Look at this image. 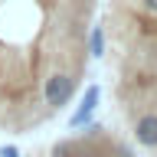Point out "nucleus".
I'll use <instances>...</instances> for the list:
<instances>
[{
  "label": "nucleus",
  "mask_w": 157,
  "mask_h": 157,
  "mask_svg": "<svg viewBox=\"0 0 157 157\" xmlns=\"http://www.w3.org/2000/svg\"><path fill=\"white\" fill-rule=\"evenodd\" d=\"M95 0H0V128L46 121L43 82L69 72L82 82Z\"/></svg>",
  "instance_id": "1"
},
{
  "label": "nucleus",
  "mask_w": 157,
  "mask_h": 157,
  "mask_svg": "<svg viewBox=\"0 0 157 157\" xmlns=\"http://www.w3.org/2000/svg\"><path fill=\"white\" fill-rule=\"evenodd\" d=\"M78 88V78L69 75V72H52V75L43 82V105H46L49 115H56L59 108H66L69 101H72V95H75Z\"/></svg>",
  "instance_id": "2"
},
{
  "label": "nucleus",
  "mask_w": 157,
  "mask_h": 157,
  "mask_svg": "<svg viewBox=\"0 0 157 157\" xmlns=\"http://www.w3.org/2000/svg\"><path fill=\"white\" fill-rule=\"evenodd\" d=\"M95 101H98V85H88L85 98H82V108H78V111H75V118H72V128H78L88 115H92V111H95Z\"/></svg>",
  "instance_id": "3"
},
{
  "label": "nucleus",
  "mask_w": 157,
  "mask_h": 157,
  "mask_svg": "<svg viewBox=\"0 0 157 157\" xmlns=\"http://www.w3.org/2000/svg\"><path fill=\"white\" fill-rule=\"evenodd\" d=\"M0 157H20L17 147H0Z\"/></svg>",
  "instance_id": "4"
}]
</instances>
